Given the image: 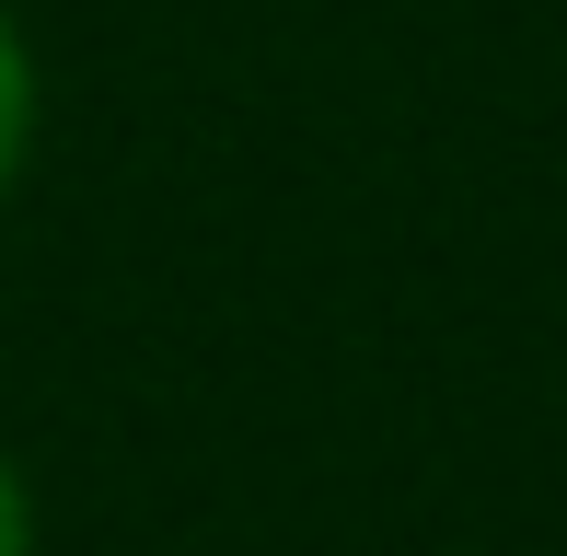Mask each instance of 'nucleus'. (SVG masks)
Listing matches in <instances>:
<instances>
[{
  "label": "nucleus",
  "instance_id": "obj_1",
  "mask_svg": "<svg viewBox=\"0 0 567 556\" xmlns=\"http://www.w3.org/2000/svg\"><path fill=\"white\" fill-rule=\"evenodd\" d=\"M35 140H47V59H35V35H23V12L0 0V220L35 186Z\"/></svg>",
  "mask_w": 567,
  "mask_h": 556
},
{
  "label": "nucleus",
  "instance_id": "obj_2",
  "mask_svg": "<svg viewBox=\"0 0 567 556\" xmlns=\"http://www.w3.org/2000/svg\"><path fill=\"white\" fill-rule=\"evenodd\" d=\"M0 556H47V522H35V475L12 464V441H0Z\"/></svg>",
  "mask_w": 567,
  "mask_h": 556
}]
</instances>
